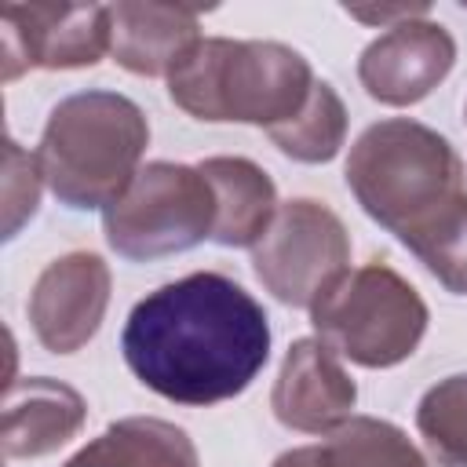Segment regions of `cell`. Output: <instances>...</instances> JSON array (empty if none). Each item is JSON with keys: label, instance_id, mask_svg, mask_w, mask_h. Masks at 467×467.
Listing matches in <instances>:
<instances>
[{"label": "cell", "instance_id": "obj_1", "mask_svg": "<svg viewBox=\"0 0 467 467\" xmlns=\"http://www.w3.org/2000/svg\"><path fill=\"white\" fill-rule=\"evenodd\" d=\"M120 350L128 368L161 398L215 405L259 376L270 358V325L234 277L201 270L139 299Z\"/></svg>", "mask_w": 467, "mask_h": 467}, {"label": "cell", "instance_id": "obj_2", "mask_svg": "<svg viewBox=\"0 0 467 467\" xmlns=\"http://www.w3.org/2000/svg\"><path fill=\"white\" fill-rule=\"evenodd\" d=\"M347 186L449 292L467 296V182L445 135L405 117L365 128Z\"/></svg>", "mask_w": 467, "mask_h": 467}, {"label": "cell", "instance_id": "obj_3", "mask_svg": "<svg viewBox=\"0 0 467 467\" xmlns=\"http://www.w3.org/2000/svg\"><path fill=\"white\" fill-rule=\"evenodd\" d=\"M314 88L310 62L274 40H197L168 73V95L197 120H241L277 128L292 120Z\"/></svg>", "mask_w": 467, "mask_h": 467}, {"label": "cell", "instance_id": "obj_4", "mask_svg": "<svg viewBox=\"0 0 467 467\" xmlns=\"http://www.w3.org/2000/svg\"><path fill=\"white\" fill-rule=\"evenodd\" d=\"M150 124L117 91H80L62 99L36 150L44 182L69 208H106L139 175Z\"/></svg>", "mask_w": 467, "mask_h": 467}, {"label": "cell", "instance_id": "obj_5", "mask_svg": "<svg viewBox=\"0 0 467 467\" xmlns=\"http://www.w3.org/2000/svg\"><path fill=\"white\" fill-rule=\"evenodd\" d=\"M314 332L339 358L365 368L405 361L427 332V303L390 266L368 263L336 277L310 306Z\"/></svg>", "mask_w": 467, "mask_h": 467}, {"label": "cell", "instance_id": "obj_6", "mask_svg": "<svg viewBox=\"0 0 467 467\" xmlns=\"http://www.w3.org/2000/svg\"><path fill=\"white\" fill-rule=\"evenodd\" d=\"M106 241L124 259L186 252L215 230V193L201 168L153 161L102 208Z\"/></svg>", "mask_w": 467, "mask_h": 467}, {"label": "cell", "instance_id": "obj_7", "mask_svg": "<svg viewBox=\"0 0 467 467\" xmlns=\"http://www.w3.org/2000/svg\"><path fill=\"white\" fill-rule=\"evenodd\" d=\"M255 277L288 306H314L321 292L347 274L350 237L339 215L310 197L277 204L270 226L252 244Z\"/></svg>", "mask_w": 467, "mask_h": 467}, {"label": "cell", "instance_id": "obj_8", "mask_svg": "<svg viewBox=\"0 0 467 467\" xmlns=\"http://www.w3.org/2000/svg\"><path fill=\"white\" fill-rule=\"evenodd\" d=\"M109 36L102 4H0V77L95 66L109 51Z\"/></svg>", "mask_w": 467, "mask_h": 467}, {"label": "cell", "instance_id": "obj_9", "mask_svg": "<svg viewBox=\"0 0 467 467\" xmlns=\"http://www.w3.org/2000/svg\"><path fill=\"white\" fill-rule=\"evenodd\" d=\"M452 62H456V44L449 29L427 18H409L387 26V33L361 51L358 77L376 102L412 106L449 77Z\"/></svg>", "mask_w": 467, "mask_h": 467}, {"label": "cell", "instance_id": "obj_10", "mask_svg": "<svg viewBox=\"0 0 467 467\" xmlns=\"http://www.w3.org/2000/svg\"><path fill=\"white\" fill-rule=\"evenodd\" d=\"M109 266L95 252H69L44 266L29 296V321L51 354L80 350L102 325Z\"/></svg>", "mask_w": 467, "mask_h": 467}, {"label": "cell", "instance_id": "obj_11", "mask_svg": "<svg viewBox=\"0 0 467 467\" xmlns=\"http://www.w3.org/2000/svg\"><path fill=\"white\" fill-rule=\"evenodd\" d=\"M358 387L339 365V354L321 339H296L274 383V416L288 431L328 434L350 420Z\"/></svg>", "mask_w": 467, "mask_h": 467}, {"label": "cell", "instance_id": "obj_12", "mask_svg": "<svg viewBox=\"0 0 467 467\" xmlns=\"http://www.w3.org/2000/svg\"><path fill=\"white\" fill-rule=\"evenodd\" d=\"M197 15L201 7H186V4H142V0L113 4L109 51L128 73L168 77L182 62V55L201 40Z\"/></svg>", "mask_w": 467, "mask_h": 467}, {"label": "cell", "instance_id": "obj_13", "mask_svg": "<svg viewBox=\"0 0 467 467\" xmlns=\"http://www.w3.org/2000/svg\"><path fill=\"white\" fill-rule=\"evenodd\" d=\"M84 423V398L47 376L7 383L4 398V452L44 456L66 445Z\"/></svg>", "mask_w": 467, "mask_h": 467}, {"label": "cell", "instance_id": "obj_14", "mask_svg": "<svg viewBox=\"0 0 467 467\" xmlns=\"http://www.w3.org/2000/svg\"><path fill=\"white\" fill-rule=\"evenodd\" d=\"M197 168L215 193L212 241L226 248L255 244L277 212V193L270 175L248 157H208Z\"/></svg>", "mask_w": 467, "mask_h": 467}, {"label": "cell", "instance_id": "obj_15", "mask_svg": "<svg viewBox=\"0 0 467 467\" xmlns=\"http://www.w3.org/2000/svg\"><path fill=\"white\" fill-rule=\"evenodd\" d=\"M274 467H427V460L394 423L350 416L325 441L281 452Z\"/></svg>", "mask_w": 467, "mask_h": 467}, {"label": "cell", "instance_id": "obj_16", "mask_svg": "<svg viewBox=\"0 0 467 467\" xmlns=\"http://www.w3.org/2000/svg\"><path fill=\"white\" fill-rule=\"evenodd\" d=\"M66 467H201L197 449L182 427L153 416L109 423Z\"/></svg>", "mask_w": 467, "mask_h": 467}, {"label": "cell", "instance_id": "obj_17", "mask_svg": "<svg viewBox=\"0 0 467 467\" xmlns=\"http://www.w3.org/2000/svg\"><path fill=\"white\" fill-rule=\"evenodd\" d=\"M266 135H270L274 146H277L281 153H288L292 161L325 164V161H332V157L339 153V146H343V139H347V106H343V99L336 95L332 84L314 80L306 106H303L292 120L270 128Z\"/></svg>", "mask_w": 467, "mask_h": 467}, {"label": "cell", "instance_id": "obj_18", "mask_svg": "<svg viewBox=\"0 0 467 467\" xmlns=\"http://www.w3.org/2000/svg\"><path fill=\"white\" fill-rule=\"evenodd\" d=\"M416 427L438 467H467V376L434 383L416 409Z\"/></svg>", "mask_w": 467, "mask_h": 467}, {"label": "cell", "instance_id": "obj_19", "mask_svg": "<svg viewBox=\"0 0 467 467\" xmlns=\"http://www.w3.org/2000/svg\"><path fill=\"white\" fill-rule=\"evenodd\" d=\"M40 161L36 153H26L15 139L4 142V237H15L18 226L36 212L40 201Z\"/></svg>", "mask_w": 467, "mask_h": 467}, {"label": "cell", "instance_id": "obj_20", "mask_svg": "<svg viewBox=\"0 0 467 467\" xmlns=\"http://www.w3.org/2000/svg\"><path fill=\"white\" fill-rule=\"evenodd\" d=\"M427 4H401V7H347L350 18H361V22H372V26H398V22H409V18H427Z\"/></svg>", "mask_w": 467, "mask_h": 467}]
</instances>
